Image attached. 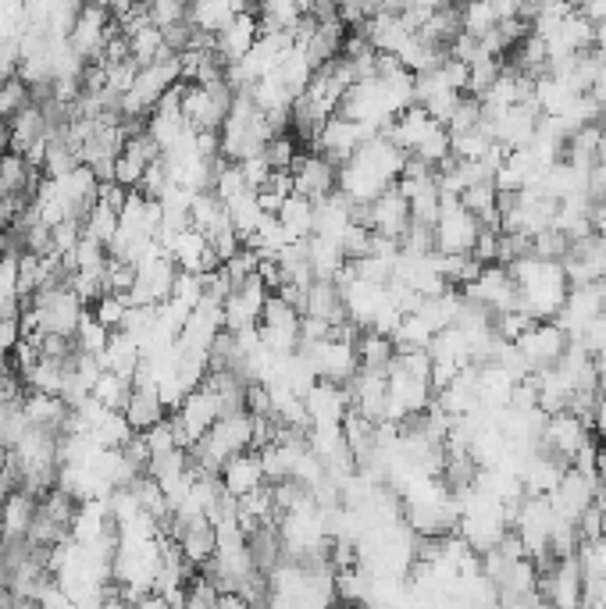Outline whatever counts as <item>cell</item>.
<instances>
[{
  "instance_id": "1",
  "label": "cell",
  "mask_w": 606,
  "mask_h": 609,
  "mask_svg": "<svg viewBox=\"0 0 606 609\" xmlns=\"http://www.w3.org/2000/svg\"><path fill=\"white\" fill-rule=\"evenodd\" d=\"M300 321L303 314L293 303L271 293L268 303H264L261 321H257V332H261V342L271 353H293L300 346Z\"/></svg>"
},
{
  "instance_id": "2",
  "label": "cell",
  "mask_w": 606,
  "mask_h": 609,
  "mask_svg": "<svg viewBox=\"0 0 606 609\" xmlns=\"http://www.w3.org/2000/svg\"><path fill=\"white\" fill-rule=\"evenodd\" d=\"M592 424L585 417H578L574 410H557V414H546V424H542V449L553 453L557 460L571 463V456L589 442Z\"/></svg>"
},
{
  "instance_id": "3",
  "label": "cell",
  "mask_w": 606,
  "mask_h": 609,
  "mask_svg": "<svg viewBox=\"0 0 606 609\" xmlns=\"http://www.w3.org/2000/svg\"><path fill=\"white\" fill-rule=\"evenodd\" d=\"M268 296H271V289L264 285V278L254 271V275L246 278L243 285H236V289H232V293L225 296V303H222L225 328H229V332H243V328H254L257 321H261Z\"/></svg>"
},
{
  "instance_id": "4",
  "label": "cell",
  "mask_w": 606,
  "mask_h": 609,
  "mask_svg": "<svg viewBox=\"0 0 606 609\" xmlns=\"http://www.w3.org/2000/svg\"><path fill=\"white\" fill-rule=\"evenodd\" d=\"M567 342H571V335H567L557 321H535L514 346L521 350V357L528 360L532 371H542V367H553L560 357H564Z\"/></svg>"
},
{
  "instance_id": "5",
  "label": "cell",
  "mask_w": 606,
  "mask_h": 609,
  "mask_svg": "<svg viewBox=\"0 0 606 609\" xmlns=\"http://www.w3.org/2000/svg\"><path fill=\"white\" fill-rule=\"evenodd\" d=\"M464 293L482 303V307H489L492 314H503V310L517 307V300H521L517 296V278L507 264H485L482 275L471 285H464Z\"/></svg>"
},
{
  "instance_id": "6",
  "label": "cell",
  "mask_w": 606,
  "mask_h": 609,
  "mask_svg": "<svg viewBox=\"0 0 606 609\" xmlns=\"http://www.w3.org/2000/svg\"><path fill=\"white\" fill-rule=\"evenodd\" d=\"M289 171H293V193L307 196V200H325V196L336 193L339 186V164H332L325 154H318V150L296 154Z\"/></svg>"
},
{
  "instance_id": "7",
  "label": "cell",
  "mask_w": 606,
  "mask_h": 609,
  "mask_svg": "<svg viewBox=\"0 0 606 609\" xmlns=\"http://www.w3.org/2000/svg\"><path fill=\"white\" fill-rule=\"evenodd\" d=\"M368 221L378 236L403 239V232L410 228V200L400 193V186H389L368 203Z\"/></svg>"
},
{
  "instance_id": "8",
  "label": "cell",
  "mask_w": 606,
  "mask_h": 609,
  "mask_svg": "<svg viewBox=\"0 0 606 609\" xmlns=\"http://www.w3.org/2000/svg\"><path fill=\"white\" fill-rule=\"evenodd\" d=\"M303 403H307V414H311V428L314 424H343V417L350 414L346 385L328 382V378H318L311 389L303 392Z\"/></svg>"
},
{
  "instance_id": "9",
  "label": "cell",
  "mask_w": 606,
  "mask_h": 609,
  "mask_svg": "<svg viewBox=\"0 0 606 609\" xmlns=\"http://www.w3.org/2000/svg\"><path fill=\"white\" fill-rule=\"evenodd\" d=\"M175 414H179L189 442H197V439H204V431L222 417V399L214 396L211 389H204V385H197V389H189L186 399L175 406Z\"/></svg>"
},
{
  "instance_id": "10",
  "label": "cell",
  "mask_w": 606,
  "mask_h": 609,
  "mask_svg": "<svg viewBox=\"0 0 606 609\" xmlns=\"http://www.w3.org/2000/svg\"><path fill=\"white\" fill-rule=\"evenodd\" d=\"M257 36H261V22H257V15L239 11L222 33H214V47H218V54H222L225 65H236V61H243V57L250 54V47L257 43Z\"/></svg>"
},
{
  "instance_id": "11",
  "label": "cell",
  "mask_w": 606,
  "mask_h": 609,
  "mask_svg": "<svg viewBox=\"0 0 606 609\" xmlns=\"http://www.w3.org/2000/svg\"><path fill=\"white\" fill-rule=\"evenodd\" d=\"M222 485H225V492L229 496H246V492H254L257 485H264V463H261V453L257 449H243V453H236V456H229L225 460V467H222Z\"/></svg>"
},
{
  "instance_id": "12",
  "label": "cell",
  "mask_w": 606,
  "mask_h": 609,
  "mask_svg": "<svg viewBox=\"0 0 606 609\" xmlns=\"http://www.w3.org/2000/svg\"><path fill=\"white\" fill-rule=\"evenodd\" d=\"M303 314L321 317V321H328V325H343V321H350V314H346L343 289L336 285V278H314V282L307 285Z\"/></svg>"
},
{
  "instance_id": "13",
  "label": "cell",
  "mask_w": 606,
  "mask_h": 609,
  "mask_svg": "<svg viewBox=\"0 0 606 609\" xmlns=\"http://www.w3.org/2000/svg\"><path fill=\"white\" fill-rule=\"evenodd\" d=\"M36 506H40V499H36L33 492H25V488H18V492L0 499V531H4L8 542H18V538L29 535Z\"/></svg>"
},
{
  "instance_id": "14",
  "label": "cell",
  "mask_w": 606,
  "mask_h": 609,
  "mask_svg": "<svg viewBox=\"0 0 606 609\" xmlns=\"http://www.w3.org/2000/svg\"><path fill=\"white\" fill-rule=\"evenodd\" d=\"M122 410H125V417H129L132 431H147V428H154V424H161V421H164V414H168V406H164V399H161V392H157V385H154V382H147V385H132L129 403H125Z\"/></svg>"
},
{
  "instance_id": "15",
  "label": "cell",
  "mask_w": 606,
  "mask_h": 609,
  "mask_svg": "<svg viewBox=\"0 0 606 609\" xmlns=\"http://www.w3.org/2000/svg\"><path fill=\"white\" fill-rule=\"evenodd\" d=\"M179 545H182V553H186L189 563H207L214 553H218V535H214V524L207 517H193L182 528L179 535Z\"/></svg>"
},
{
  "instance_id": "16",
  "label": "cell",
  "mask_w": 606,
  "mask_h": 609,
  "mask_svg": "<svg viewBox=\"0 0 606 609\" xmlns=\"http://www.w3.org/2000/svg\"><path fill=\"white\" fill-rule=\"evenodd\" d=\"M8 132H11V150H18V154H25L36 139H47L50 125H47V118H43V107L29 104L25 111H18L8 122Z\"/></svg>"
},
{
  "instance_id": "17",
  "label": "cell",
  "mask_w": 606,
  "mask_h": 609,
  "mask_svg": "<svg viewBox=\"0 0 606 609\" xmlns=\"http://www.w3.org/2000/svg\"><path fill=\"white\" fill-rule=\"evenodd\" d=\"M460 203H464L467 211L475 214L485 228H500V189L496 182H475V186H467L460 193Z\"/></svg>"
},
{
  "instance_id": "18",
  "label": "cell",
  "mask_w": 606,
  "mask_h": 609,
  "mask_svg": "<svg viewBox=\"0 0 606 609\" xmlns=\"http://www.w3.org/2000/svg\"><path fill=\"white\" fill-rule=\"evenodd\" d=\"M357 357H361V367H368V371H389V364L396 360L393 335H382L375 328H361V335H357Z\"/></svg>"
},
{
  "instance_id": "19",
  "label": "cell",
  "mask_w": 606,
  "mask_h": 609,
  "mask_svg": "<svg viewBox=\"0 0 606 609\" xmlns=\"http://www.w3.org/2000/svg\"><path fill=\"white\" fill-rule=\"evenodd\" d=\"M307 257H311L314 278H336L339 268L346 264V253L339 246V239L332 236H307Z\"/></svg>"
},
{
  "instance_id": "20",
  "label": "cell",
  "mask_w": 606,
  "mask_h": 609,
  "mask_svg": "<svg viewBox=\"0 0 606 609\" xmlns=\"http://www.w3.org/2000/svg\"><path fill=\"white\" fill-rule=\"evenodd\" d=\"M22 403H25V414H29V421L33 424L61 431V421H65V414H68V403L61 396H50V392H29Z\"/></svg>"
},
{
  "instance_id": "21",
  "label": "cell",
  "mask_w": 606,
  "mask_h": 609,
  "mask_svg": "<svg viewBox=\"0 0 606 609\" xmlns=\"http://www.w3.org/2000/svg\"><path fill=\"white\" fill-rule=\"evenodd\" d=\"M279 221L289 228V236L293 239L314 236V200H307V196H300V193L286 196V203L279 207Z\"/></svg>"
},
{
  "instance_id": "22",
  "label": "cell",
  "mask_w": 606,
  "mask_h": 609,
  "mask_svg": "<svg viewBox=\"0 0 606 609\" xmlns=\"http://www.w3.org/2000/svg\"><path fill=\"white\" fill-rule=\"evenodd\" d=\"M225 211H229V221L236 225L239 236H250V232H257V225H261L264 211L261 203H257V189H243L239 196H232V200H225Z\"/></svg>"
},
{
  "instance_id": "23",
  "label": "cell",
  "mask_w": 606,
  "mask_h": 609,
  "mask_svg": "<svg viewBox=\"0 0 606 609\" xmlns=\"http://www.w3.org/2000/svg\"><path fill=\"white\" fill-rule=\"evenodd\" d=\"M129 47H132V61L140 68L154 65L157 57L164 54H175V50L164 47V36L157 25H143V29H136V33H129Z\"/></svg>"
},
{
  "instance_id": "24",
  "label": "cell",
  "mask_w": 606,
  "mask_h": 609,
  "mask_svg": "<svg viewBox=\"0 0 606 609\" xmlns=\"http://www.w3.org/2000/svg\"><path fill=\"white\" fill-rule=\"evenodd\" d=\"M29 104H36L33 100V86L22 79V75H8V79H0V118L4 122H11L18 111H25Z\"/></svg>"
},
{
  "instance_id": "25",
  "label": "cell",
  "mask_w": 606,
  "mask_h": 609,
  "mask_svg": "<svg viewBox=\"0 0 606 609\" xmlns=\"http://www.w3.org/2000/svg\"><path fill=\"white\" fill-rule=\"evenodd\" d=\"M75 350L79 353H93V357H100V353L107 350V339H111V328H104L97 321V314H93L90 307H86V314H82L79 328H75Z\"/></svg>"
},
{
  "instance_id": "26",
  "label": "cell",
  "mask_w": 606,
  "mask_h": 609,
  "mask_svg": "<svg viewBox=\"0 0 606 609\" xmlns=\"http://www.w3.org/2000/svg\"><path fill=\"white\" fill-rule=\"evenodd\" d=\"M129 392H132V382L129 378H118L115 371H104L93 385V396L107 406V410H122L129 403Z\"/></svg>"
},
{
  "instance_id": "27",
  "label": "cell",
  "mask_w": 606,
  "mask_h": 609,
  "mask_svg": "<svg viewBox=\"0 0 606 609\" xmlns=\"http://www.w3.org/2000/svg\"><path fill=\"white\" fill-rule=\"evenodd\" d=\"M82 232L93 239H100V243H107V239L118 232V211L115 207H107V203H93V211L82 218Z\"/></svg>"
},
{
  "instance_id": "28",
  "label": "cell",
  "mask_w": 606,
  "mask_h": 609,
  "mask_svg": "<svg viewBox=\"0 0 606 609\" xmlns=\"http://www.w3.org/2000/svg\"><path fill=\"white\" fill-rule=\"evenodd\" d=\"M410 154L421 157V161H428V164H435V168H439V164H443L446 157H450V129H446V125L439 122L432 132H428L425 139H421L418 147L410 150Z\"/></svg>"
},
{
  "instance_id": "29",
  "label": "cell",
  "mask_w": 606,
  "mask_h": 609,
  "mask_svg": "<svg viewBox=\"0 0 606 609\" xmlns=\"http://www.w3.org/2000/svg\"><path fill=\"white\" fill-rule=\"evenodd\" d=\"M371 239H375V228L361 225V221H350L339 236V246H343L346 260H357V257H368L371 253Z\"/></svg>"
},
{
  "instance_id": "30",
  "label": "cell",
  "mask_w": 606,
  "mask_h": 609,
  "mask_svg": "<svg viewBox=\"0 0 606 609\" xmlns=\"http://www.w3.org/2000/svg\"><path fill=\"white\" fill-rule=\"evenodd\" d=\"M478 125H482V100L464 93V97L457 100V107H453V114L446 118V129L467 132V129H478Z\"/></svg>"
},
{
  "instance_id": "31",
  "label": "cell",
  "mask_w": 606,
  "mask_h": 609,
  "mask_svg": "<svg viewBox=\"0 0 606 609\" xmlns=\"http://www.w3.org/2000/svg\"><path fill=\"white\" fill-rule=\"evenodd\" d=\"M93 314H97V321L104 328H111V332H118V328L125 325V314H129V303L122 300L118 293H104L97 303H93Z\"/></svg>"
},
{
  "instance_id": "32",
  "label": "cell",
  "mask_w": 606,
  "mask_h": 609,
  "mask_svg": "<svg viewBox=\"0 0 606 609\" xmlns=\"http://www.w3.org/2000/svg\"><path fill=\"white\" fill-rule=\"evenodd\" d=\"M296 139L289 136V132H279V136H271L268 139V147H264V157H268V164H271V171H289L293 168V161H296Z\"/></svg>"
},
{
  "instance_id": "33",
  "label": "cell",
  "mask_w": 606,
  "mask_h": 609,
  "mask_svg": "<svg viewBox=\"0 0 606 609\" xmlns=\"http://www.w3.org/2000/svg\"><path fill=\"white\" fill-rule=\"evenodd\" d=\"M147 15H150V25L168 29V25L189 18V4L186 0H147Z\"/></svg>"
},
{
  "instance_id": "34",
  "label": "cell",
  "mask_w": 606,
  "mask_h": 609,
  "mask_svg": "<svg viewBox=\"0 0 606 609\" xmlns=\"http://www.w3.org/2000/svg\"><path fill=\"white\" fill-rule=\"evenodd\" d=\"M239 171H243V179L250 189H261L264 182H268L271 175V164L264 154H254V157H246V161H239Z\"/></svg>"
},
{
  "instance_id": "35",
  "label": "cell",
  "mask_w": 606,
  "mask_h": 609,
  "mask_svg": "<svg viewBox=\"0 0 606 609\" xmlns=\"http://www.w3.org/2000/svg\"><path fill=\"white\" fill-rule=\"evenodd\" d=\"M22 339V328H18V317H4L0 314V353H11L15 342Z\"/></svg>"
},
{
  "instance_id": "36",
  "label": "cell",
  "mask_w": 606,
  "mask_h": 609,
  "mask_svg": "<svg viewBox=\"0 0 606 609\" xmlns=\"http://www.w3.org/2000/svg\"><path fill=\"white\" fill-rule=\"evenodd\" d=\"M592 431L599 439H606V396H599L596 406H592Z\"/></svg>"
},
{
  "instance_id": "37",
  "label": "cell",
  "mask_w": 606,
  "mask_h": 609,
  "mask_svg": "<svg viewBox=\"0 0 606 609\" xmlns=\"http://www.w3.org/2000/svg\"><path fill=\"white\" fill-rule=\"evenodd\" d=\"M11 150V132H8V122H0V157Z\"/></svg>"
},
{
  "instance_id": "38",
  "label": "cell",
  "mask_w": 606,
  "mask_h": 609,
  "mask_svg": "<svg viewBox=\"0 0 606 609\" xmlns=\"http://www.w3.org/2000/svg\"><path fill=\"white\" fill-rule=\"evenodd\" d=\"M4 553H8V538H4V531H0V560H4Z\"/></svg>"
},
{
  "instance_id": "39",
  "label": "cell",
  "mask_w": 606,
  "mask_h": 609,
  "mask_svg": "<svg viewBox=\"0 0 606 609\" xmlns=\"http://www.w3.org/2000/svg\"><path fill=\"white\" fill-rule=\"evenodd\" d=\"M603 132H606V122H603Z\"/></svg>"
},
{
  "instance_id": "40",
  "label": "cell",
  "mask_w": 606,
  "mask_h": 609,
  "mask_svg": "<svg viewBox=\"0 0 606 609\" xmlns=\"http://www.w3.org/2000/svg\"><path fill=\"white\" fill-rule=\"evenodd\" d=\"M186 4H189V0H186Z\"/></svg>"
}]
</instances>
